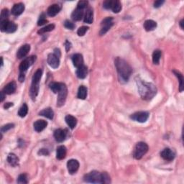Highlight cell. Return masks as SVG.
<instances>
[{"instance_id":"obj_14","label":"cell","mask_w":184,"mask_h":184,"mask_svg":"<svg viewBox=\"0 0 184 184\" xmlns=\"http://www.w3.org/2000/svg\"><path fill=\"white\" fill-rule=\"evenodd\" d=\"M30 51V45H28V44L24 45V46H22L17 51V57L19 59L25 58V56L27 55L28 53H29Z\"/></svg>"},{"instance_id":"obj_23","label":"cell","mask_w":184,"mask_h":184,"mask_svg":"<svg viewBox=\"0 0 184 184\" xmlns=\"http://www.w3.org/2000/svg\"><path fill=\"white\" fill-rule=\"evenodd\" d=\"M66 148L63 145H61L57 148V150H56V157L58 160H63L64 159L65 156H66Z\"/></svg>"},{"instance_id":"obj_39","label":"cell","mask_w":184,"mask_h":184,"mask_svg":"<svg viewBox=\"0 0 184 184\" xmlns=\"http://www.w3.org/2000/svg\"><path fill=\"white\" fill-rule=\"evenodd\" d=\"M47 22H48V20H46V15H45V14L42 13V15L40 16L39 20H38V22H37V25L42 26V25L46 24V23H47Z\"/></svg>"},{"instance_id":"obj_16","label":"cell","mask_w":184,"mask_h":184,"mask_svg":"<svg viewBox=\"0 0 184 184\" xmlns=\"http://www.w3.org/2000/svg\"><path fill=\"white\" fill-rule=\"evenodd\" d=\"M61 9V6H60L58 4H54L49 7L48 10H47V13H48V15L50 16V17H54V16H56L57 14L59 13Z\"/></svg>"},{"instance_id":"obj_3","label":"cell","mask_w":184,"mask_h":184,"mask_svg":"<svg viewBox=\"0 0 184 184\" xmlns=\"http://www.w3.org/2000/svg\"><path fill=\"white\" fill-rule=\"evenodd\" d=\"M85 182L91 183H103L102 173L94 171L87 173L84 177Z\"/></svg>"},{"instance_id":"obj_20","label":"cell","mask_w":184,"mask_h":184,"mask_svg":"<svg viewBox=\"0 0 184 184\" xmlns=\"http://www.w3.org/2000/svg\"><path fill=\"white\" fill-rule=\"evenodd\" d=\"M47 125H48V122L45 120H37L34 123V129L37 133H41V131L46 128Z\"/></svg>"},{"instance_id":"obj_50","label":"cell","mask_w":184,"mask_h":184,"mask_svg":"<svg viewBox=\"0 0 184 184\" xmlns=\"http://www.w3.org/2000/svg\"><path fill=\"white\" fill-rule=\"evenodd\" d=\"M183 20H182L180 22V25H181V27L182 28V29H183Z\"/></svg>"},{"instance_id":"obj_6","label":"cell","mask_w":184,"mask_h":184,"mask_svg":"<svg viewBox=\"0 0 184 184\" xmlns=\"http://www.w3.org/2000/svg\"><path fill=\"white\" fill-rule=\"evenodd\" d=\"M0 28H1L2 32L12 33L17 30V25L13 22H9V20H4L0 22Z\"/></svg>"},{"instance_id":"obj_25","label":"cell","mask_w":184,"mask_h":184,"mask_svg":"<svg viewBox=\"0 0 184 184\" xmlns=\"http://www.w3.org/2000/svg\"><path fill=\"white\" fill-rule=\"evenodd\" d=\"M65 120L66 124H68V126L69 127L70 129H74L75 126H76L77 119L76 118H75L74 116H72V115H67V116L65 117Z\"/></svg>"},{"instance_id":"obj_47","label":"cell","mask_w":184,"mask_h":184,"mask_svg":"<svg viewBox=\"0 0 184 184\" xmlns=\"http://www.w3.org/2000/svg\"><path fill=\"white\" fill-rule=\"evenodd\" d=\"M14 104H13V103H11V102H9V103H6L4 105V109H8L9 108H10L11 107H12Z\"/></svg>"},{"instance_id":"obj_19","label":"cell","mask_w":184,"mask_h":184,"mask_svg":"<svg viewBox=\"0 0 184 184\" xmlns=\"http://www.w3.org/2000/svg\"><path fill=\"white\" fill-rule=\"evenodd\" d=\"M16 89H17V84L15 81H12L10 83H9L8 84H7L4 87L3 89V91L5 94H13L14 92L16 91Z\"/></svg>"},{"instance_id":"obj_24","label":"cell","mask_w":184,"mask_h":184,"mask_svg":"<svg viewBox=\"0 0 184 184\" xmlns=\"http://www.w3.org/2000/svg\"><path fill=\"white\" fill-rule=\"evenodd\" d=\"M84 9H81L76 7V9L73 12L71 15V18L72 20H74V21H79L84 17Z\"/></svg>"},{"instance_id":"obj_11","label":"cell","mask_w":184,"mask_h":184,"mask_svg":"<svg viewBox=\"0 0 184 184\" xmlns=\"http://www.w3.org/2000/svg\"><path fill=\"white\" fill-rule=\"evenodd\" d=\"M67 168L68 173L70 174H74L78 171L79 168V162L78 160L75 159H71L68 160L67 162Z\"/></svg>"},{"instance_id":"obj_9","label":"cell","mask_w":184,"mask_h":184,"mask_svg":"<svg viewBox=\"0 0 184 184\" xmlns=\"http://www.w3.org/2000/svg\"><path fill=\"white\" fill-rule=\"evenodd\" d=\"M149 116V113L147 112H138L132 114L130 116V118L136 122H140V123H144V122H145L148 119Z\"/></svg>"},{"instance_id":"obj_41","label":"cell","mask_w":184,"mask_h":184,"mask_svg":"<svg viewBox=\"0 0 184 184\" xmlns=\"http://www.w3.org/2000/svg\"><path fill=\"white\" fill-rule=\"evenodd\" d=\"M87 7H88V2L87 1H80L79 2L77 5V8L81 9H86Z\"/></svg>"},{"instance_id":"obj_32","label":"cell","mask_w":184,"mask_h":184,"mask_svg":"<svg viewBox=\"0 0 184 184\" xmlns=\"http://www.w3.org/2000/svg\"><path fill=\"white\" fill-rule=\"evenodd\" d=\"M160 57H161V51L159 50H156L153 52V63L155 65H157L160 62Z\"/></svg>"},{"instance_id":"obj_4","label":"cell","mask_w":184,"mask_h":184,"mask_svg":"<svg viewBox=\"0 0 184 184\" xmlns=\"http://www.w3.org/2000/svg\"><path fill=\"white\" fill-rule=\"evenodd\" d=\"M148 151V145L145 143L140 142L137 143L134 148L133 156L135 159L140 160L145 155Z\"/></svg>"},{"instance_id":"obj_34","label":"cell","mask_w":184,"mask_h":184,"mask_svg":"<svg viewBox=\"0 0 184 184\" xmlns=\"http://www.w3.org/2000/svg\"><path fill=\"white\" fill-rule=\"evenodd\" d=\"M54 28H55V25L51 24V25L46 26V27H44L43 28H42V29L40 30L37 32H38V34L42 35V34L46 33V32H48L52 31V30H54Z\"/></svg>"},{"instance_id":"obj_27","label":"cell","mask_w":184,"mask_h":184,"mask_svg":"<svg viewBox=\"0 0 184 184\" xmlns=\"http://www.w3.org/2000/svg\"><path fill=\"white\" fill-rule=\"evenodd\" d=\"M39 115L48 118L49 119H53L54 117V112L51 108H47L40 112Z\"/></svg>"},{"instance_id":"obj_13","label":"cell","mask_w":184,"mask_h":184,"mask_svg":"<svg viewBox=\"0 0 184 184\" xmlns=\"http://www.w3.org/2000/svg\"><path fill=\"white\" fill-rule=\"evenodd\" d=\"M66 131L62 129H58L54 132V138L58 143H62L66 138Z\"/></svg>"},{"instance_id":"obj_45","label":"cell","mask_w":184,"mask_h":184,"mask_svg":"<svg viewBox=\"0 0 184 184\" xmlns=\"http://www.w3.org/2000/svg\"><path fill=\"white\" fill-rule=\"evenodd\" d=\"M38 155H49V151L46 149V148H42V149L38 151Z\"/></svg>"},{"instance_id":"obj_36","label":"cell","mask_w":184,"mask_h":184,"mask_svg":"<svg viewBox=\"0 0 184 184\" xmlns=\"http://www.w3.org/2000/svg\"><path fill=\"white\" fill-rule=\"evenodd\" d=\"M9 10L7 9H4L1 12V15H0V22L2 21H4V20H8V17H9Z\"/></svg>"},{"instance_id":"obj_38","label":"cell","mask_w":184,"mask_h":184,"mask_svg":"<svg viewBox=\"0 0 184 184\" xmlns=\"http://www.w3.org/2000/svg\"><path fill=\"white\" fill-rule=\"evenodd\" d=\"M89 30V27H86V26H83V27H81L79 28L77 31V34L79 36H84V35L86 34L87 30Z\"/></svg>"},{"instance_id":"obj_2","label":"cell","mask_w":184,"mask_h":184,"mask_svg":"<svg viewBox=\"0 0 184 184\" xmlns=\"http://www.w3.org/2000/svg\"><path fill=\"white\" fill-rule=\"evenodd\" d=\"M114 63L119 79L121 81L127 82L133 73V69H132L131 66L121 58H117Z\"/></svg>"},{"instance_id":"obj_44","label":"cell","mask_w":184,"mask_h":184,"mask_svg":"<svg viewBox=\"0 0 184 184\" xmlns=\"http://www.w3.org/2000/svg\"><path fill=\"white\" fill-rule=\"evenodd\" d=\"M103 176V183H110V177L107 173H102Z\"/></svg>"},{"instance_id":"obj_33","label":"cell","mask_w":184,"mask_h":184,"mask_svg":"<svg viewBox=\"0 0 184 184\" xmlns=\"http://www.w3.org/2000/svg\"><path fill=\"white\" fill-rule=\"evenodd\" d=\"M28 112V107L26 104H23V105L20 107L18 111V115L20 117H25Z\"/></svg>"},{"instance_id":"obj_31","label":"cell","mask_w":184,"mask_h":184,"mask_svg":"<svg viewBox=\"0 0 184 184\" xmlns=\"http://www.w3.org/2000/svg\"><path fill=\"white\" fill-rule=\"evenodd\" d=\"M63 86V83H57V82H53L50 84V88L53 93L58 94L59 91L61 89V87Z\"/></svg>"},{"instance_id":"obj_40","label":"cell","mask_w":184,"mask_h":184,"mask_svg":"<svg viewBox=\"0 0 184 184\" xmlns=\"http://www.w3.org/2000/svg\"><path fill=\"white\" fill-rule=\"evenodd\" d=\"M114 2V1H113V0H107V1L104 2L103 7L107 9H112Z\"/></svg>"},{"instance_id":"obj_29","label":"cell","mask_w":184,"mask_h":184,"mask_svg":"<svg viewBox=\"0 0 184 184\" xmlns=\"http://www.w3.org/2000/svg\"><path fill=\"white\" fill-rule=\"evenodd\" d=\"M78 98L80 99H85L87 96V88L85 86H81L78 91Z\"/></svg>"},{"instance_id":"obj_42","label":"cell","mask_w":184,"mask_h":184,"mask_svg":"<svg viewBox=\"0 0 184 184\" xmlns=\"http://www.w3.org/2000/svg\"><path fill=\"white\" fill-rule=\"evenodd\" d=\"M14 126H15V125H14V124H6V125H4L1 128L2 133H6V132H7L8 130H9V129L13 128Z\"/></svg>"},{"instance_id":"obj_22","label":"cell","mask_w":184,"mask_h":184,"mask_svg":"<svg viewBox=\"0 0 184 184\" xmlns=\"http://www.w3.org/2000/svg\"><path fill=\"white\" fill-rule=\"evenodd\" d=\"M39 83H32L31 84V87H30V95L31 96L32 99L35 100V98L37 97V94H38L39 92Z\"/></svg>"},{"instance_id":"obj_37","label":"cell","mask_w":184,"mask_h":184,"mask_svg":"<svg viewBox=\"0 0 184 184\" xmlns=\"http://www.w3.org/2000/svg\"><path fill=\"white\" fill-rule=\"evenodd\" d=\"M17 183H27L28 180H27V176L26 174H21V175L19 176L17 178Z\"/></svg>"},{"instance_id":"obj_21","label":"cell","mask_w":184,"mask_h":184,"mask_svg":"<svg viewBox=\"0 0 184 184\" xmlns=\"http://www.w3.org/2000/svg\"><path fill=\"white\" fill-rule=\"evenodd\" d=\"M75 74H76L77 77L79 78V79H85V78L87 76V74H88V69H87V67L86 65H84L81 67L78 68Z\"/></svg>"},{"instance_id":"obj_1","label":"cell","mask_w":184,"mask_h":184,"mask_svg":"<svg viewBox=\"0 0 184 184\" xmlns=\"http://www.w3.org/2000/svg\"><path fill=\"white\" fill-rule=\"evenodd\" d=\"M139 94L143 99L150 100L154 97L157 93L156 86L152 83H148L140 79L136 80Z\"/></svg>"},{"instance_id":"obj_28","label":"cell","mask_w":184,"mask_h":184,"mask_svg":"<svg viewBox=\"0 0 184 184\" xmlns=\"http://www.w3.org/2000/svg\"><path fill=\"white\" fill-rule=\"evenodd\" d=\"M7 162L11 165L12 166L15 167L18 166L19 159L15 154H13V153H10V154H9L7 157Z\"/></svg>"},{"instance_id":"obj_7","label":"cell","mask_w":184,"mask_h":184,"mask_svg":"<svg viewBox=\"0 0 184 184\" xmlns=\"http://www.w3.org/2000/svg\"><path fill=\"white\" fill-rule=\"evenodd\" d=\"M58 100H57V106L58 107H61L64 104L66 100L67 94H68V89L65 84H63V86L61 87V89L58 92Z\"/></svg>"},{"instance_id":"obj_35","label":"cell","mask_w":184,"mask_h":184,"mask_svg":"<svg viewBox=\"0 0 184 184\" xmlns=\"http://www.w3.org/2000/svg\"><path fill=\"white\" fill-rule=\"evenodd\" d=\"M122 9V4L119 1H117V0H115L114 2V4H113L112 10L114 12V13H118L121 11Z\"/></svg>"},{"instance_id":"obj_17","label":"cell","mask_w":184,"mask_h":184,"mask_svg":"<svg viewBox=\"0 0 184 184\" xmlns=\"http://www.w3.org/2000/svg\"><path fill=\"white\" fill-rule=\"evenodd\" d=\"M25 10V5L22 3L15 4L12 9V14L15 16L20 15Z\"/></svg>"},{"instance_id":"obj_49","label":"cell","mask_w":184,"mask_h":184,"mask_svg":"<svg viewBox=\"0 0 184 184\" xmlns=\"http://www.w3.org/2000/svg\"><path fill=\"white\" fill-rule=\"evenodd\" d=\"M4 98H5V94H4L3 91H2L1 92V101L2 102L4 101Z\"/></svg>"},{"instance_id":"obj_30","label":"cell","mask_w":184,"mask_h":184,"mask_svg":"<svg viewBox=\"0 0 184 184\" xmlns=\"http://www.w3.org/2000/svg\"><path fill=\"white\" fill-rule=\"evenodd\" d=\"M174 74H175L177 77H178V81H179V91L180 92H182L183 91V75L181 74L179 71L174 70L173 71Z\"/></svg>"},{"instance_id":"obj_10","label":"cell","mask_w":184,"mask_h":184,"mask_svg":"<svg viewBox=\"0 0 184 184\" xmlns=\"http://www.w3.org/2000/svg\"><path fill=\"white\" fill-rule=\"evenodd\" d=\"M60 57H58L55 53H51L48 56V63L51 68H58L60 64Z\"/></svg>"},{"instance_id":"obj_48","label":"cell","mask_w":184,"mask_h":184,"mask_svg":"<svg viewBox=\"0 0 184 184\" xmlns=\"http://www.w3.org/2000/svg\"><path fill=\"white\" fill-rule=\"evenodd\" d=\"M65 48H66V51H68L71 48V44H70V42L69 41H66L65 42Z\"/></svg>"},{"instance_id":"obj_46","label":"cell","mask_w":184,"mask_h":184,"mask_svg":"<svg viewBox=\"0 0 184 184\" xmlns=\"http://www.w3.org/2000/svg\"><path fill=\"white\" fill-rule=\"evenodd\" d=\"M165 1L163 0H158V1H155L154 2V7L155 8H158L160 6H162L164 4Z\"/></svg>"},{"instance_id":"obj_5","label":"cell","mask_w":184,"mask_h":184,"mask_svg":"<svg viewBox=\"0 0 184 184\" xmlns=\"http://www.w3.org/2000/svg\"><path fill=\"white\" fill-rule=\"evenodd\" d=\"M35 61H36V56H30V57L24 59L23 61H22V63H20V67H19V69H20V75H25L27 70L33 64Z\"/></svg>"},{"instance_id":"obj_12","label":"cell","mask_w":184,"mask_h":184,"mask_svg":"<svg viewBox=\"0 0 184 184\" xmlns=\"http://www.w3.org/2000/svg\"><path fill=\"white\" fill-rule=\"evenodd\" d=\"M160 155L164 160L167 161H171L175 158L176 153L170 148H165V149L160 153Z\"/></svg>"},{"instance_id":"obj_8","label":"cell","mask_w":184,"mask_h":184,"mask_svg":"<svg viewBox=\"0 0 184 184\" xmlns=\"http://www.w3.org/2000/svg\"><path fill=\"white\" fill-rule=\"evenodd\" d=\"M114 25L113 22V18L112 17H107L101 22V28L99 32L100 35H105L107 32L110 30V28L112 27V25Z\"/></svg>"},{"instance_id":"obj_26","label":"cell","mask_w":184,"mask_h":184,"mask_svg":"<svg viewBox=\"0 0 184 184\" xmlns=\"http://www.w3.org/2000/svg\"><path fill=\"white\" fill-rule=\"evenodd\" d=\"M157 27V23L152 20H146L144 23V28L146 31H152Z\"/></svg>"},{"instance_id":"obj_15","label":"cell","mask_w":184,"mask_h":184,"mask_svg":"<svg viewBox=\"0 0 184 184\" xmlns=\"http://www.w3.org/2000/svg\"><path fill=\"white\" fill-rule=\"evenodd\" d=\"M72 61L74 66L77 68L84 65V58L81 54L76 53L72 56Z\"/></svg>"},{"instance_id":"obj_43","label":"cell","mask_w":184,"mask_h":184,"mask_svg":"<svg viewBox=\"0 0 184 184\" xmlns=\"http://www.w3.org/2000/svg\"><path fill=\"white\" fill-rule=\"evenodd\" d=\"M64 26L65 27H66L67 29H69V30H74L75 27V25L69 20L65 21V22H64Z\"/></svg>"},{"instance_id":"obj_18","label":"cell","mask_w":184,"mask_h":184,"mask_svg":"<svg viewBox=\"0 0 184 184\" xmlns=\"http://www.w3.org/2000/svg\"><path fill=\"white\" fill-rule=\"evenodd\" d=\"M84 21L85 23H88V24H91L94 21V12L93 9L91 7H87L86 12L84 14Z\"/></svg>"}]
</instances>
